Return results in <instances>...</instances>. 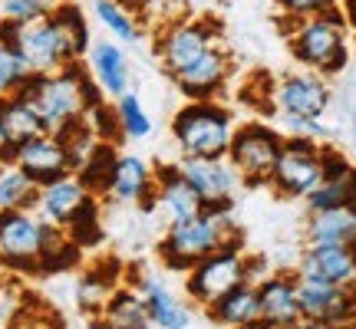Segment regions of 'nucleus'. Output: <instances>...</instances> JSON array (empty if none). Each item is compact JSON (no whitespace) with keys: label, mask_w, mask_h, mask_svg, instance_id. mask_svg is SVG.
Segmentation results:
<instances>
[{"label":"nucleus","mask_w":356,"mask_h":329,"mask_svg":"<svg viewBox=\"0 0 356 329\" xmlns=\"http://www.w3.org/2000/svg\"><path fill=\"white\" fill-rule=\"evenodd\" d=\"M13 96L26 99L37 109L47 132H60L66 122L83 119L96 102H102L106 92L79 60V63L60 66L56 73H30V79Z\"/></svg>","instance_id":"nucleus-1"},{"label":"nucleus","mask_w":356,"mask_h":329,"mask_svg":"<svg viewBox=\"0 0 356 329\" xmlns=\"http://www.w3.org/2000/svg\"><path fill=\"white\" fill-rule=\"evenodd\" d=\"M280 33L291 43V56L304 69L320 76H337L350 63V43H346V20L340 7L317 17H291L280 13Z\"/></svg>","instance_id":"nucleus-2"},{"label":"nucleus","mask_w":356,"mask_h":329,"mask_svg":"<svg viewBox=\"0 0 356 329\" xmlns=\"http://www.w3.org/2000/svg\"><path fill=\"white\" fill-rule=\"evenodd\" d=\"M228 244H244L241 230L231 224V208H202V214L168 224L165 237L159 241V257L168 270L188 273L198 260Z\"/></svg>","instance_id":"nucleus-3"},{"label":"nucleus","mask_w":356,"mask_h":329,"mask_svg":"<svg viewBox=\"0 0 356 329\" xmlns=\"http://www.w3.org/2000/svg\"><path fill=\"white\" fill-rule=\"evenodd\" d=\"M172 135L188 158H225L234 135V115L215 99H188L172 119Z\"/></svg>","instance_id":"nucleus-4"},{"label":"nucleus","mask_w":356,"mask_h":329,"mask_svg":"<svg viewBox=\"0 0 356 329\" xmlns=\"http://www.w3.org/2000/svg\"><path fill=\"white\" fill-rule=\"evenodd\" d=\"M244 280H251V257H244L241 244H228L221 251L208 253L185 273V293L191 303L208 310L215 300H221Z\"/></svg>","instance_id":"nucleus-5"},{"label":"nucleus","mask_w":356,"mask_h":329,"mask_svg":"<svg viewBox=\"0 0 356 329\" xmlns=\"http://www.w3.org/2000/svg\"><path fill=\"white\" fill-rule=\"evenodd\" d=\"M280 145H284V135H280L274 126L267 122H244V126H234V135L228 142V158L234 164V171L241 175V185H267L270 181V171L277 164Z\"/></svg>","instance_id":"nucleus-6"},{"label":"nucleus","mask_w":356,"mask_h":329,"mask_svg":"<svg viewBox=\"0 0 356 329\" xmlns=\"http://www.w3.org/2000/svg\"><path fill=\"white\" fill-rule=\"evenodd\" d=\"M47 228L37 211H0V264L13 273H40Z\"/></svg>","instance_id":"nucleus-7"},{"label":"nucleus","mask_w":356,"mask_h":329,"mask_svg":"<svg viewBox=\"0 0 356 329\" xmlns=\"http://www.w3.org/2000/svg\"><path fill=\"white\" fill-rule=\"evenodd\" d=\"M323 181V158H320V145L314 139H297V135H284L277 164L270 171V188L280 198H300L304 201L310 191Z\"/></svg>","instance_id":"nucleus-8"},{"label":"nucleus","mask_w":356,"mask_h":329,"mask_svg":"<svg viewBox=\"0 0 356 329\" xmlns=\"http://www.w3.org/2000/svg\"><path fill=\"white\" fill-rule=\"evenodd\" d=\"M218 43H221V26L215 20H172L155 37V53L168 76H175L178 69L195 63L202 53H208Z\"/></svg>","instance_id":"nucleus-9"},{"label":"nucleus","mask_w":356,"mask_h":329,"mask_svg":"<svg viewBox=\"0 0 356 329\" xmlns=\"http://www.w3.org/2000/svg\"><path fill=\"white\" fill-rule=\"evenodd\" d=\"M270 106L274 115H307V119H320L330 109V86L327 79L304 69V73H291L284 79H274L270 89Z\"/></svg>","instance_id":"nucleus-10"},{"label":"nucleus","mask_w":356,"mask_h":329,"mask_svg":"<svg viewBox=\"0 0 356 329\" xmlns=\"http://www.w3.org/2000/svg\"><path fill=\"white\" fill-rule=\"evenodd\" d=\"M181 175L188 178L195 194L202 198V208H231L234 191L241 188V175L234 171L228 158H188L181 155Z\"/></svg>","instance_id":"nucleus-11"},{"label":"nucleus","mask_w":356,"mask_h":329,"mask_svg":"<svg viewBox=\"0 0 356 329\" xmlns=\"http://www.w3.org/2000/svg\"><path fill=\"white\" fill-rule=\"evenodd\" d=\"M228 73H231V53L228 47H211L208 53H202L195 63H188L185 69H178L175 76V86L185 99H215L218 92L225 89L228 83Z\"/></svg>","instance_id":"nucleus-12"},{"label":"nucleus","mask_w":356,"mask_h":329,"mask_svg":"<svg viewBox=\"0 0 356 329\" xmlns=\"http://www.w3.org/2000/svg\"><path fill=\"white\" fill-rule=\"evenodd\" d=\"M13 164H17L26 178H33L40 188L73 171L63 142L56 139L53 132H43V135H37V139L17 145V152H13Z\"/></svg>","instance_id":"nucleus-13"},{"label":"nucleus","mask_w":356,"mask_h":329,"mask_svg":"<svg viewBox=\"0 0 356 329\" xmlns=\"http://www.w3.org/2000/svg\"><path fill=\"white\" fill-rule=\"evenodd\" d=\"M155 208L168 217V224L202 214V198L195 194V188L188 185V178L181 175L178 164H159L155 168Z\"/></svg>","instance_id":"nucleus-14"},{"label":"nucleus","mask_w":356,"mask_h":329,"mask_svg":"<svg viewBox=\"0 0 356 329\" xmlns=\"http://www.w3.org/2000/svg\"><path fill=\"white\" fill-rule=\"evenodd\" d=\"M297 273L330 280V283L353 287L356 290V257L350 251V244L346 247L343 244H307Z\"/></svg>","instance_id":"nucleus-15"},{"label":"nucleus","mask_w":356,"mask_h":329,"mask_svg":"<svg viewBox=\"0 0 356 329\" xmlns=\"http://www.w3.org/2000/svg\"><path fill=\"white\" fill-rule=\"evenodd\" d=\"M257 303H261V319L274 329H287L300 319V303H297V280L291 273H274V277L257 280Z\"/></svg>","instance_id":"nucleus-16"},{"label":"nucleus","mask_w":356,"mask_h":329,"mask_svg":"<svg viewBox=\"0 0 356 329\" xmlns=\"http://www.w3.org/2000/svg\"><path fill=\"white\" fill-rule=\"evenodd\" d=\"M89 198V191L83 188V181L76 178V171L56 178L50 185H43L37 194V211L47 224H56V228H66V221L76 214V208Z\"/></svg>","instance_id":"nucleus-17"},{"label":"nucleus","mask_w":356,"mask_h":329,"mask_svg":"<svg viewBox=\"0 0 356 329\" xmlns=\"http://www.w3.org/2000/svg\"><path fill=\"white\" fill-rule=\"evenodd\" d=\"M96 329H149V310L136 287H115L113 296L92 313Z\"/></svg>","instance_id":"nucleus-18"},{"label":"nucleus","mask_w":356,"mask_h":329,"mask_svg":"<svg viewBox=\"0 0 356 329\" xmlns=\"http://www.w3.org/2000/svg\"><path fill=\"white\" fill-rule=\"evenodd\" d=\"M106 198L122 204H142L145 198H155V168L142 162L139 155H119Z\"/></svg>","instance_id":"nucleus-19"},{"label":"nucleus","mask_w":356,"mask_h":329,"mask_svg":"<svg viewBox=\"0 0 356 329\" xmlns=\"http://www.w3.org/2000/svg\"><path fill=\"white\" fill-rule=\"evenodd\" d=\"M89 73L99 83V89L109 99H119L122 92H129V60L122 47H115L109 40H99L89 47Z\"/></svg>","instance_id":"nucleus-20"},{"label":"nucleus","mask_w":356,"mask_h":329,"mask_svg":"<svg viewBox=\"0 0 356 329\" xmlns=\"http://www.w3.org/2000/svg\"><path fill=\"white\" fill-rule=\"evenodd\" d=\"M208 317L215 319L218 326L225 329H241L248 323L261 319V303H257V283L254 280H244L234 290H228L221 300L208 306Z\"/></svg>","instance_id":"nucleus-21"},{"label":"nucleus","mask_w":356,"mask_h":329,"mask_svg":"<svg viewBox=\"0 0 356 329\" xmlns=\"http://www.w3.org/2000/svg\"><path fill=\"white\" fill-rule=\"evenodd\" d=\"M136 290L142 293L145 300V310H149V323L159 329H185L188 326V310L185 303H178L175 293L168 290L159 277H142L136 283Z\"/></svg>","instance_id":"nucleus-22"},{"label":"nucleus","mask_w":356,"mask_h":329,"mask_svg":"<svg viewBox=\"0 0 356 329\" xmlns=\"http://www.w3.org/2000/svg\"><path fill=\"white\" fill-rule=\"evenodd\" d=\"M356 208H330L307 214V244H353Z\"/></svg>","instance_id":"nucleus-23"},{"label":"nucleus","mask_w":356,"mask_h":329,"mask_svg":"<svg viewBox=\"0 0 356 329\" xmlns=\"http://www.w3.org/2000/svg\"><path fill=\"white\" fill-rule=\"evenodd\" d=\"M0 122H3L7 142H10L13 149L47 132L40 112L26 99H20V96H7V99H0Z\"/></svg>","instance_id":"nucleus-24"},{"label":"nucleus","mask_w":356,"mask_h":329,"mask_svg":"<svg viewBox=\"0 0 356 329\" xmlns=\"http://www.w3.org/2000/svg\"><path fill=\"white\" fill-rule=\"evenodd\" d=\"M115 162H119L115 142H96V149H92V152L86 155V162L76 168V178L83 181V188H86L92 198H106V194H109Z\"/></svg>","instance_id":"nucleus-25"},{"label":"nucleus","mask_w":356,"mask_h":329,"mask_svg":"<svg viewBox=\"0 0 356 329\" xmlns=\"http://www.w3.org/2000/svg\"><path fill=\"white\" fill-rule=\"evenodd\" d=\"M304 201H307V214L310 211H330V208H356V168L350 164L340 175L323 178Z\"/></svg>","instance_id":"nucleus-26"},{"label":"nucleus","mask_w":356,"mask_h":329,"mask_svg":"<svg viewBox=\"0 0 356 329\" xmlns=\"http://www.w3.org/2000/svg\"><path fill=\"white\" fill-rule=\"evenodd\" d=\"M40 185L26 178L13 162L0 168V211H33Z\"/></svg>","instance_id":"nucleus-27"},{"label":"nucleus","mask_w":356,"mask_h":329,"mask_svg":"<svg viewBox=\"0 0 356 329\" xmlns=\"http://www.w3.org/2000/svg\"><path fill=\"white\" fill-rule=\"evenodd\" d=\"M66 237L76 244L79 251H86V247H96L102 241V214H99V198H92L89 194L86 201L76 208V214L66 221Z\"/></svg>","instance_id":"nucleus-28"},{"label":"nucleus","mask_w":356,"mask_h":329,"mask_svg":"<svg viewBox=\"0 0 356 329\" xmlns=\"http://www.w3.org/2000/svg\"><path fill=\"white\" fill-rule=\"evenodd\" d=\"M92 10H96V20H99L115 40L136 43V40L142 37L139 13H132L129 7H122L119 0H92Z\"/></svg>","instance_id":"nucleus-29"},{"label":"nucleus","mask_w":356,"mask_h":329,"mask_svg":"<svg viewBox=\"0 0 356 329\" xmlns=\"http://www.w3.org/2000/svg\"><path fill=\"white\" fill-rule=\"evenodd\" d=\"M115 290V267H96V270H89L86 277L79 280V287H76V303L83 313H96L109 296H113Z\"/></svg>","instance_id":"nucleus-30"},{"label":"nucleus","mask_w":356,"mask_h":329,"mask_svg":"<svg viewBox=\"0 0 356 329\" xmlns=\"http://www.w3.org/2000/svg\"><path fill=\"white\" fill-rule=\"evenodd\" d=\"M115 115H119V128L122 139H149L152 135V119L145 112V106L136 92H122L115 99Z\"/></svg>","instance_id":"nucleus-31"},{"label":"nucleus","mask_w":356,"mask_h":329,"mask_svg":"<svg viewBox=\"0 0 356 329\" xmlns=\"http://www.w3.org/2000/svg\"><path fill=\"white\" fill-rule=\"evenodd\" d=\"M63 0H0V20H10V24H33L50 17Z\"/></svg>","instance_id":"nucleus-32"},{"label":"nucleus","mask_w":356,"mask_h":329,"mask_svg":"<svg viewBox=\"0 0 356 329\" xmlns=\"http://www.w3.org/2000/svg\"><path fill=\"white\" fill-rule=\"evenodd\" d=\"M30 73H33V69L24 63L20 53L10 50V47H0V99L13 96V92L30 79Z\"/></svg>","instance_id":"nucleus-33"},{"label":"nucleus","mask_w":356,"mask_h":329,"mask_svg":"<svg viewBox=\"0 0 356 329\" xmlns=\"http://www.w3.org/2000/svg\"><path fill=\"white\" fill-rule=\"evenodd\" d=\"M89 128L96 132L99 142H119L122 139V128H119V115H115V102H96L86 112Z\"/></svg>","instance_id":"nucleus-34"},{"label":"nucleus","mask_w":356,"mask_h":329,"mask_svg":"<svg viewBox=\"0 0 356 329\" xmlns=\"http://www.w3.org/2000/svg\"><path fill=\"white\" fill-rule=\"evenodd\" d=\"M274 122H277L274 128L280 135H297V139H314V142L327 135L320 119H307V115H274Z\"/></svg>","instance_id":"nucleus-35"},{"label":"nucleus","mask_w":356,"mask_h":329,"mask_svg":"<svg viewBox=\"0 0 356 329\" xmlns=\"http://www.w3.org/2000/svg\"><path fill=\"white\" fill-rule=\"evenodd\" d=\"M277 7L280 13H291V17H317L340 7V0H277Z\"/></svg>","instance_id":"nucleus-36"},{"label":"nucleus","mask_w":356,"mask_h":329,"mask_svg":"<svg viewBox=\"0 0 356 329\" xmlns=\"http://www.w3.org/2000/svg\"><path fill=\"white\" fill-rule=\"evenodd\" d=\"M287 329H337L333 323H323V319H310V317H300L293 326H287Z\"/></svg>","instance_id":"nucleus-37"},{"label":"nucleus","mask_w":356,"mask_h":329,"mask_svg":"<svg viewBox=\"0 0 356 329\" xmlns=\"http://www.w3.org/2000/svg\"><path fill=\"white\" fill-rule=\"evenodd\" d=\"M340 13H343L346 26H353L356 30V0H340Z\"/></svg>","instance_id":"nucleus-38"},{"label":"nucleus","mask_w":356,"mask_h":329,"mask_svg":"<svg viewBox=\"0 0 356 329\" xmlns=\"http://www.w3.org/2000/svg\"><path fill=\"white\" fill-rule=\"evenodd\" d=\"M13 152H17V149L7 142V132H3V122H0V158H3V162H13Z\"/></svg>","instance_id":"nucleus-39"},{"label":"nucleus","mask_w":356,"mask_h":329,"mask_svg":"<svg viewBox=\"0 0 356 329\" xmlns=\"http://www.w3.org/2000/svg\"><path fill=\"white\" fill-rule=\"evenodd\" d=\"M119 3H122V7H129L132 13H142V10H145V3H149V0H119Z\"/></svg>","instance_id":"nucleus-40"},{"label":"nucleus","mask_w":356,"mask_h":329,"mask_svg":"<svg viewBox=\"0 0 356 329\" xmlns=\"http://www.w3.org/2000/svg\"><path fill=\"white\" fill-rule=\"evenodd\" d=\"M241 329H274V326H267L264 319H254V323H248V326H241Z\"/></svg>","instance_id":"nucleus-41"},{"label":"nucleus","mask_w":356,"mask_h":329,"mask_svg":"<svg viewBox=\"0 0 356 329\" xmlns=\"http://www.w3.org/2000/svg\"><path fill=\"white\" fill-rule=\"evenodd\" d=\"M3 164H7V162H3V158H0V168H3Z\"/></svg>","instance_id":"nucleus-42"},{"label":"nucleus","mask_w":356,"mask_h":329,"mask_svg":"<svg viewBox=\"0 0 356 329\" xmlns=\"http://www.w3.org/2000/svg\"><path fill=\"white\" fill-rule=\"evenodd\" d=\"M0 323H3V313H0Z\"/></svg>","instance_id":"nucleus-43"}]
</instances>
